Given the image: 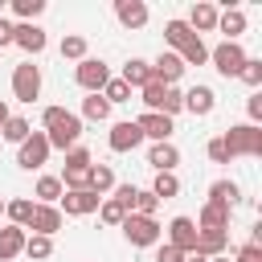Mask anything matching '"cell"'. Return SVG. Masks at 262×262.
I'll return each mask as SVG.
<instances>
[{
	"label": "cell",
	"mask_w": 262,
	"mask_h": 262,
	"mask_svg": "<svg viewBox=\"0 0 262 262\" xmlns=\"http://www.w3.org/2000/svg\"><path fill=\"white\" fill-rule=\"evenodd\" d=\"M4 217H8V225H20V229H29V217H33V201H29V196L4 201Z\"/></svg>",
	"instance_id": "f1b7e54d"
},
{
	"label": "cell",
	"mask_w": 262,
	"mask_h": 262,
	"mask_svg": "<svg viewBox=\"0 0 262 262\" xmlns=\"http://www.w3.org/2000/svg\"><path fill=\"white\" fill-rule=\"evenodd\" d=\"M61 180L57 176H37V188H33V196H37V205H57L61 201Z\"/></svg>",
	"instance_id": "83f0119b"
},
{
	"label": "cell",
	"mask_w": 262,
	"mask_h": 262,
	"mask_svg": "<svg viewBox=\"0 0 262 262\" xmlns=\"http://www.w3.org/2000/svg\"><path fill=\"white\" fill-rule=\"evenodd\" d=\"M123 82H127L131 90H143V86L151 82V61H143V57H131V61L123 66Z\"/></svg>",
	"instance_id": "7402d4cb"
},
{
	"label": "cell",
	"mask_w": 262,
	"mask_h": 262,
	"mask_svg": "<svg viewBox=\"0 0 262 262\" xmlns=\"http://www.w3.org/2000/svg\"><path fill=\"white\" fill-rule=\"evenodd\" d=\"M180 61H184V70H188V66H205V61H209V45H205L201 37H192V41L180 49Z\"/></svg>",
	"instance_id": "836d02e7"
},
{
	"label": "cell",
	"mask_w": 262,
	"mask_h": 262,
	"mask_svg": "<svg viewBox=\"0 0 262 262\" xmlns=\"http://www.w3.org/2000/svg\"><path fill=\"white\" fill-rule=\"evenodd\" d=\"M12 94H16V102H37L41 98V66L20 61L12 70Z\"/></svg>",
	"instance_id": "8992f818"
},
{
	"label": "cell",
	"mask_w": 262,
	"mask_h": 262,
	"mask_svg": "<svg viewBox=\"0 0 262 262\" xmlns=\"http://www.w3.org/2000/svg\"><path fill=\"white\" fill-rule=\"evenodd\" d=\"M237 78H242L250 90H258V86H262V57H246V66L237 70Z\"/></svg>",
	"instance_id": "8d00e7d4"
},
{
	"label": "cell",
	"mask_w": 262,
	"mask_h": 262,
	"mask_svg": "<svg viewBox=\"0 0 262 262\" xmlns=\"http://www.w3.org/2000/svg\"><path fill=\"white\" fill-rule=\"evenodd\" d=\"M8 115H12V111H8V102H4V98H0V127H4V123H8Z\"/></svg>",
	"instance_id": "f907efd6"
},
{
	"label": "cell",
	"mask_w": 262,
	"mask_h": 262,
	"mask_svg": "<svg viewBox=\"0 0 262 262\" xmlns=\"http://www.w3.org/2000/svg\"><path fill=\"white\" fill-rule=\"evenodd\" d=\"M102 98L115 106V102H131V86L123 82V78H111L106 86H102Z\"/></svg>",
	"instance_id": "74e56055"
},
{
	"label": "cell",
	"mask_w": 262,
	"mask_h": 262,
	"mask_svg": "<svg viewBox=\"0 0 262 262\" xmlns=\"http://www.w3.org/2000/svg\"><path fill=\"white\" fill-rule=\"evenodd\" d=\"M213 106H217V94H213V86H192V90H184V111H192L196 119L213 115Z\"/></svg>",
	"instance_id": "ac0fdd59"
},
{
	"label": "cell",
	"mask_w": 262,
	"mask_h": 262,
	"mask_svg": "<svg viewBox=\"0 0 262 262\" xmlns=\"http://www.w3.org/2000/svg\"><path fill=\"white\" fill-rule=\"evenodd\" d=\"M90 164H94V160H90V151H86L82 143L66 151V172H78V168H90Z\"/></svg>",
	"instance_id": "60d3db41"
},
{
	"label": "cell",
	"mask_w": 262,
	"mask_h": 262,
	"mask_svg": "<svg viewBox=\"0 0 262 262\" xmlns=\"http://www.w3.org/2000/svg\"><path fill=\"white\" fill-rule=\"evenodd\" d=\"M192 37H196V33H192V29H188V25L180 20V16H172V20L164 25V41L172 45V53H180V49H184V45H188Z\"/></svg>",
	"instance_id": "603a6c76"
},
{
	"label": "cell",
	"mask_w": 262,
	"mask_h": 262,
	"mask_svg": "<svg viewBox=\"0 0 262 262\" xmlns=\"http://www.w3.org/2000/svg\"><path fill=\"white\" fill-rule=\"evenodd\" d=\"M246 49L237 45V41H221L217 49H209V61H213V70L221 74V78H237V70L246 66Z\"/></svg>",
	"instance_id": "277c9868"
},
{
	"label": "cell",
	"mask_w": 262,
	"mask_h": 262,
	"mask_svg": "<svg viewBox=\"0 0 262 262\" xmlns=\"http://www.w3.org/2000/svg\"><path fill=\"white\" fill-rule=\"evenodd\" d=\"M156 201H172L176 192H180V180H176V172H156V180H151V188H147Z\"/></svg>",
	"instance_id": "1f68e13d"
},
{
	"label": "cell",
	"mask_w": 262,
	"mask_h": 262,
	"mask_svg": "<svg viewBox=\"0 0 262 262\" xmlns=\"http://www.w3.org/2000/svg\"><path fill=\"white\" fill-rule=\"evenodd\" d=\"M25 237H29V233H25L20 225H4V229H0V262H12L16 254H25Z\"/></svg>",
	"instance_id": "d6986e66"
},
{
	"label": "cell",
	"mask_w": 262,
	"mask_h": 262,
	"mask_svg": "<svg viewBox=\"0 0 262 262\" xmlns=\"http://www.w3.org/2000/svg\"><path fill=\"white\" fill-rule=\"evenodd\" d=\"M78 119H90V123H106L111 119V102L102 98V94H86L82 98V115Z\"/></svg>",
	"instance_id": "484cf974"
},
{
	"label": "cell",
	"mask_w": 262,
	"mask_h": 262,
	"mask_svg": "<svg viewBox=\"0 0 262 262\" xmlns=\"http://www.w3.org/2000/svg\"><path fill=\"white\" fill-rule=\"evenodd\" d=\"M119 229H123V237H127L131 246H139V250L160 246V237H164V225H160L156 217H139V213H127Z\"/></svg>",
	"instance_id": "3957f363"
},
{
	"label": "cell",
	"mask_w": 262,
	"mask_h": 262,
	"mask_svg": "<svg viewBox=\"0 0 262 262\" xmlns=\"http://www.w3.org/2000/svg\"><path fill=\"white\" fill-rule=\"evenodd\" d=\"M12 45H20L25 53H41L45 45H49V37H45V29L41 25H12Z\"/></svg>",
	"instance_id": "4fadbf2b"
},
{
	"label": "cell",
	"mask_w": 262,
	"mask_h": 262,
	"mask_svg": "<svg viewBox=\"0 0 262 262\" xmlns=\"http://www.w3.org/2000/svg\"><path fill=\"white\" fill-rule=\"evenodd\" d=\"M4 8H8V0H0V16H4Z\"/></svg>",
	"instance_id": "f5cc1de1"
},
{
	"label": "cell",
	"mask_w": 262,
	"mask_h": 262,
	"mask_svg": "<svg viewBox=\"0 0 262 262\" xmlns=\"http://www.w3.org/2000/svg\"><path fill=\"white\" fill-rule=\"evenodd\" d=\"M111 188H115V168L111 164H90V192L106 196Z\"/></svg>",
	"instance_id": "4dcf8cb0"
},
{
	"label": "cell",
	"mask_w": 262,
	"mask_h": 262,
	"mask_svg": "<svg viewBox=\"0 0 262 262\" xmlns=\"http://www.w3.org/2000/svg\"><path fill=\"white\" fill-rule=\"evenodd\" d=\"M115 16H119V25L123 29H143L147 25V4L143 0H115Z\"/></svg>",
	"instance_id": "9a60e30c"
},
{
	"label": "cell",
	"mask_w": 262,
	"mask_h": 262,
	"mask_svg": "<svg viewBox=\"0 0 262 262\" xmlns=\"http://www.w3.org/2000/svg\"><path fill=\"white\" fill-rule=\"evenodd\" d=\"M229 213H233V209L205 201V209H201V217H196V229H209V233H229Z\"/></svg>",
	"instance_id": "2e32d148"
},
{
	"label": "cell",
	"mask_w": 262,
	"mask_h": 262,
	"mask_svg": "<svg viewBox=\"0 0 262 262\" xmlns=\"http://www.w3.org/2000/svg\"><path fill=\"white\" fill-rule=\"evenodd\" d=\"M196 250L205 258H217L229 250V233H209V229H196Z\"/></svg>",
	"instance_id": "d4e9b609"
},
{
	"label": "cell",
	"mask_w": 262,
	"mask_h": 262,
	"mask_svg": "<svg viewBox=\"0 0 262 262\" xmlns=\"http://www.w3.org/2000/svg\"><path fill=\"white\" fill-rule=\"evenodd\" d=\"M184 25H188L196 37H201V33H213V29H217V8H213L209 0H196V4L188 8V20H184Z\"/></svg>",
	"instance_id": "e0dca14e"
},
{
	"label": "cell",
	"mask_w": 262,
	"mask_h": 262,
	"mask_svg": "<svg viewBox=\"0 0 262 262\" xmlns=\"http://www.w3.org/2000/svg\"><path fill=\"white\" fill-rule=\"evenodd\" d=\"M147 164H151L156 172H176V164H180V151H176V143H151V151H147Z\"/></svg>",
	"instance_id": "44dd1931"
},
{
	"label": "cell",
	"mask_w": 262,
	"mask_h": 262,
	"mask_svg": "<svg viewBox=\"0 0 262 262\" xmlns=\"http://www.w3.org/2000/svg\"><path fill=\"white\" fill-rule=\"evenodd\" d=\"M180 74H184V61H180V53H172V49L151 61V82H160V86H176Z\"/></svg>",
	"instance_id": "8fae6325"
},
{
	"label": "cell",
	"mask_w": 262,
	"mask_h": 262,
	"mask_svg": "<svg viewBox=\"0 0 262 262\" xmlns=\"http://www.w3.org/2000/svg\"><path fill=\"white\" fill-rule=\"evenodd\" d=\"M205 151H209V160H213V164H229V156H225V143H221V135H217V139H209V147H205Z\"/></svg>",
	"instance_id": "bcb514c9"
},
{
	"label": "cell",
	"mask_w": 262,
	"mask_h": 262,
	"mask_svg": "<svg viewBox=\"0 0 262 262\" xmlns=\"http://www.w3.org/2000/svg\"><path fill=\"white\" fill-rule=\"evenodd\" d=\"M98 217H102V225H123L127 209H123L115 196H102V201H98Z\"/></svg>",
	"instance_id": "e575fe53"
},
{
	"label": "cell",
	"mask_w": 262,
	"mask_h": 262,
	"mask_svg": "<svg viewBox=\"0 0 262 262\" xmlns=\"http://www.w3.org/2000/svg\"><path fill=\"white\" fill-rule=\"evenodd\" d=\"M156 209H160V201H156L147 188H139V192H135V205H131V213H139V217H156Z\"/></svg>",
	"instance_id": "ab89813d"
},
{
	"label": "cell",
	"mask_w": 262,
	"mask_h": 262,
	"mask_svg": "<svg viewBox=\"0 0 262 262\" xmlns=\"http://www.w3.org/2000/svg\"><path fill=\"white\" fill-rule=\"evenodd\" d=\"M106 143H111V151H135L139 143H143V131H139V123L135 119H123V123H115L111 127V135H106Z\"/></svg>",
	"instance_id": "30bf717a"
},
{
	"label": "cell",
	"mask_w": 262,
	"mask_h": 262,
	"mask_svg": "<svg viewBox=\"0 0 262 262\" xmlns=\"http://www.w3.org/2000/svg\"><path fill=\"white\" fill-rule=\"evenodd\" d=\"M221 143H225V156L229 160H237V156H262V127L237 123V127H229L221 135Z\"/></svg>",
	"instance_id": "7a4b0ae2"
},
{
	"label": "cell",
	"mask_w": 262,
	"mask_h": 262,
	"mask_svg": "<svg viewBox=\"0 0 262 262\" xmlns=\"http://www.w3.org/2000/svg\"><path fill=\"white\" fill-rule=\"evenodd\" d=\"M8 8L16 16V25H37V16L45 12V0H12Z\"/></svg>",
	"instance_id": "f546056e"
},
{
	"label": "cell",
	"mask_w": 262,
	"mask_h": 262,
	"mask_svg": "<svg viewBox=\"0 0 262 262\" xmlns=\"http://www.w3.org/2000/svg\"><path fill=\"white\" fill-rule=\"evenodd\" d=\"M139 131H143V139H151V143H172V131H176V123L168 119V115H156V111H143L139 119Z\"/></svg>",
	"instance_id": "9c48e42d"
},
{
	"label": "cell",
	"mask_w": 262,
	"mask_h": 262,
	"mask_svg": "<svg viewBox=\"0 0 262 262\" xmlns=\"http://www.w3.org/2000/svg\"><path fill=\"white\" fill-rule=\"evenodd\" d=\"M98 201L102 196L90 192V188H66L57 209H61V217H86V213H98Z\"/></svg>",
	"instance_id": "ba28073f"
},
{
	"label": "cell",
	"mask_w": 262,
	"mask_h": 262,
	"mask_svg": "<svg viewBox=\"0 0 262 262\" xmlns=\"http://www.w3.org/2000/svg\"><path fill=\"white\" fill-rule=\"evenodd\" d=\"M209 201H213V205H225V209H233V205L242 201V188H237L233 180H213V184H209Z\"/></svg>",
	"instance_id": "cb8c5ba5"
},
{
	"label": "cell",
	"mask_w": 262,
	"mask_h": 262,
	"mask_svg": "<svg viewBox=\"0 0 262 262\" xmlns=\"http://www.w3.org/2000/svg\"><path fill=\"white\" fill-rule=\"evenodd\" d=\"M61 57L82 61V57H86V37H82V33H66V37H61Z\"/></svg>",
	"instance_id": "d590c367"
},
{
	"label": "cell",
	"mask_w": 262,
	"mask_h": 262,
	"mask_svg": "<svg viewBox=\"0 0 262 262\" xmlns=\"http://www.w3.org/2000/svg\"><path fill=\"white\" fill-rule=\"evenodd\" d=\"M29 229H33V233H41V237H53V233L61 229V209H57V205H33Z\"/></svg>",
	"instance_id": "7c38bea8"
},
{
	"label": "cell",
	"mask_w": 262,
	"mask_h": 262,
	"mask_svg": "<svg viewBox=\"0 0 262 262\" xmlns=\"http://www.w3.org/2000/svg\"><path fill=\"white\" fill-rule=\"evenodd\" d=\"M217 29L225 33V41H237V37L246 33V12H242L237 4H229L225 12H217Z\"/></svg>",
	"instance_id": "ffe728a7"
},
{
	"label": "cell",
	"mask_w": 262,
	"mask_h": 262,
	"mask_svg": "<svg viewBox=\"0 0 262 262\" xmlns=\"http://www.w3.org/2000/svg\"><path fill=\"white\" fill-rule=\"evenodd\" d=\"M233 262H262V246H254V242H246L237 254H233Z\"/></svg>",
	"instance_id": "f6af8a7d"
},
{
	"label": "cell",
	"mask_w": 262,
	"mask_h": 262,
	"mask_svg": "<svg viewBox=\"0 0 262 262\" xmlns=\"http://www.w3.org/2000/svg\"><path fill=\"white\" fill-rule=\"evenodd\" d=\"M0 217H4V201H0Z\"/></svg>",
	"instance_id": "db71d44e"
},
{
	"label": "cell",
	"mask_w": 262,
	"mask_h": 262,
	"mask_svg": "<svg viewBox=\"0 0 262 262\" xmlns=\"http://www.w3.org/2000/svg\"><path fill=\"white\" fill-rule=\"evenodd\" d=\"M0 135H4L8 143H16V147H20V143H25L29 135H33V123H29L25 115H8V123L0 127Z\"/></svg>",
	"instance_id": "4316f807"
},
{
	"label": "cell",
	"mask_w": 262,
	"mask_h": 262,
	"mask_svg": "<svg viewBox=\"0 0 262 262\" xmlns=\"http://www.w3.org/2000/svg\"><path fill=\"white\" fill-rule=\"evenodd\" d=\"M74 78H78V86H82L86 94H102V86L111 82V66H106L102 57H82L78 70H74Z\"/></svg>",
	"instance_id": "5b68a950"
},
{
	"label": "cell",
	"mask_w": 262,
	"mask_h": 262,
	"mask_svg": "<svg viewBox=\"0 0 262 262\" xmlns=\"http://www.w3.org/2000/svg\"><path fill=\"white\" fill-rule=\"evenodd\" d=\"M41 127H45L49 147H61V151L78 147V139H82V119L74 111H66V106H45L41 111Z\"/></svg>",
	"instance_id": "6da1fadb"
},
{
	"label": "cell",
	"mask_w": 262,
	"mask_h": 262,
	"mask_svg": "<svg viewBox=\"0 0 262 262\" xmlns=\"http://www.w3.org/2000/svg\"><path fill=\"white\" fill-rule=\"evenodd\" d=\"M246 115H250V123L258 127V119H262V90H254V94L246 98Z\"/></svg>",
	"instance_id": "ee69618b"
},
{
	"label": "cell",
	"mask_w": 262,
	"mask_h": 262,
	"mask_svg": "<svg viewBox=\"0 0 262 262\" xmlns=\"http://www.w3.org/2000/svg\"><path fill=\"white\" fill-rule=\"evenodd\" d=\"M49 151H53V147H49L45 131H33V135H29V139H25L20 147H16V164H20L25 172H37V168H41V164L49 160Z\"/></svg>",
	"instance_id": "52a82bcc"
},
{
	"label": "cell",
	"mask_w": 262,
	"mask_h": 262,
	"mask_svg": "<svg viewBox=\"0 0 262 262\" xmlns=\"http://www.w3.org/2000/svg\"><path fill=\"white\" fill-rule=\"evenodd\" d=\"M8 45H12V20L0 16V49H8Z\"/></svg>",
	"instance_id": "c3c4849f"
},
{
	"label": "cell",
	"mask_w": 262,
	"mask_h": 262,
	"mask_svg": "<svg viewBox=\"0 0 262 262\" xmlns=\"http://www.w3.org/2000/svg\"><path fill=\"white\" fill-rule=\"evenodd\" d=\"M25 254H29L33 262H45V258H53V237L29 233V237H25Z\"/></svg>",
	"instance_id": "d6a6232c"
},
{
	"label": "cell",
	"mask_w": 262,
	"mask_h": 262,
	"mask_svg": "<svg viewBox=\"0 0 262 262\" xmlns=\"http://www.w3.org/2000/svg\"><path fill=\"white\" fill-rule=\"evenodd\" d=\"M168 246H176V250H196V221H192V217H172V221H168Z\"/></svg>",
	"instance_id": "5bb4252c"
},
{
	"label": "cell",
	"mask_w": 262,
	"mask_h": 262,
	"mask_svg": "<svg viewBox=\"0 0 262 262\" xmlns=\"http://www.w3.org/2000/svg\"><path fill=\"white\" fill-rule=\"evenodd\" d=\"M176 111H184V90H176V86H164V102H160V115H176Z\"/></svg>",
	"instance_id": "f35d334b"
},
{
	"label": "cell",
	"mask_w": 262,
	"mask_h": 262,
	"mask_svg": "<svg viewBox=\"0 0 262 262\" xmlns=\"http://www.w3.org/2000/svg\"><path fill=\"white\" fill-rule=\"evenodd\" d=\"M180 254H184V250H176V246H168V242H164V246L156 250V262H180Z\"/></svg>",
	"instance_id": "7dc6e473"
},
{
	"label": "cell",
	"mask_w": 262,
	"mask_h": 262,
	"mask_svg": "<svg viewBox=\"0 0 262 262\" xmlns=\"http://www.w3.org/2000/svg\"><path fill=\"white\" fill-rule=\"evenodd\" d=\"M111 192H115V201H119V205L131 213V205H135V192H139V188H135V184H115Z\"/></svg>",
	"instance_id": "7bdbcfd3"
},
{
	"label": "cell",
	"mask_w": 262,
	"mask_h": 262,
	"mask_svg": "<svg viewBox=\"0 0 262 262\" xmlns=\"http://www.w3.org/2000/svg\"><path fill=\"white\" fill-rule=\"evenodd\" d=\"M160 102H164V86H160V82H147V86H143V106L160 115Z\"/></svg>",
	"instance_id": "b9f144b4"
},
{
	"label": "cell",
	"mask_w": 262,
	"mask_h": 262,
	"mask_svg": "<svg viewBox=\"0 0 262 262\" xmlns=\"http://www.w3.org/2000/svg\"><path fill=\"white\" fill-rule=\"evenodd\" d=\"M180 262H209V258H205L201 250H184V254H180Z\"/></svg>",
	"instance_id": "681fc988"
},
{
	"label": "cell",
	"mask_w": 262,
	"mask_h": 262,
	"mask_svg": "<svg viewBox=\"0 0 262 262\" xmlns=\"http://www.w3.org/2000/svg\"><path fill=\"white\" fill-rule=\"evenodd\" d=\"M209 262H229V254H217V258H209Z\"/></svg>",
	"instance_id": "816d5d0a"
}]
</instances>
